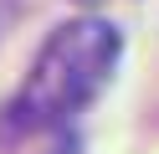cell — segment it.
I'll use <instances>...</instances> for the list:
<instances>
[{"mask_svg": "<svg viewBox=\"0 0 159 154\" xmlns=\"http://www.w3.org/2000/svg\"><path fill=\"white\" fill-rule=\"evenodd\" d=\"M118 51H123V36H118L108 21H98V16H77V21H67V26H57L52 36L41 41L31 72H26L21 123L26 128H41V123L72 118V113L82 108V103H93L98 87L113 77Z\"/></svg>", "mask_w": 159, "mask_h": 154, "instance_id": "cell-1", "label": "cell"}]
</instances>
